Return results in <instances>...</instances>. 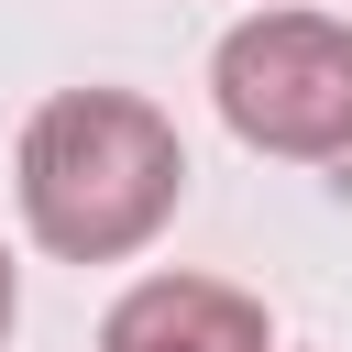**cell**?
Instances as JSON below:
<instances>
[{"instance_id":"obj_1","label":"cell","mask_w":352,"mask_h":352,"mask_svg":"<svg viewBox=\"0 0 352 352\" xmlns=\"http://www.w3.org/2000/svg\"><path fill=\"white\" fill-rule=\"evenodd\" d=\"M11 198L55 264H121L176 220L187 143L132 88H55L11 143Z\"/></svg>"},{"instance_id":"obj_2","label":"cell","mask_w":352,"mask_h":352,"mask_svg":"<svg viewBox=\"0 0 352 352\" xmlns=\"http://www.w3.org/2000/svg\"><path fill=\"white\" fill-rule=\"evenodd\" d=\"M209 99L253 154L330 165L352 154V22L341 11H253L209 55Z\"/></svg>"},{"instance_id":"obj_3","label":"cell","mask_w":352,"mask_h":352,"mask_svg":"<svg viewBox=\"0 0 352 352\" xmlns=\"http://www.w3.org/2000/svg\"><path fill=\"white\" fill-rule=\"evenodd\" d=\"M264 341H275L264 297H242L220 275H143L99 319V352H264Z\"/></svg>"},{"instance_id":"obj_4","label":"cell","mask_w":352,"mask_h":352,"mask_svg":"<svg viewBox=\"0 0 352 352\" xmlns=\"http://www.w3.org/2000/svg\"><path fill=\"white\" fill-rule=\"evenodd\" d=\"M11 319H22V275H11V242H0V341H11Z\"/></svg>"},{"instance_id":"obj_5","label":"cell","mask_w":352,"mask_h":352,"mask_svg":"<svg viewBox=\"0 0 352 352\" xmlns=\"http://www.w3.org/2000/svg\"><path fill=\"white\" fill-rule=\"evenodd\" d=\"M264 352H275V341H264Z\"/></svg>"}]
</instances>
